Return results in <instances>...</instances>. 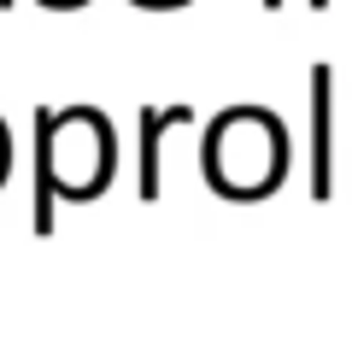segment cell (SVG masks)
<instances>
[{
  "label": "cell",
  "mask_w": 352,
  "mask_h": 346,
  "mask_svg": "<svg viewBox=\"0 0 352 346\" xmlns=\"http://www.w3.org/2000/svg\"><path fill=\"white\" fill-rule=\"evenodd\" d=\"M59 111L41 106L36 111V229L47 235L53 229V206H59L65 182H59Z\"/></svg>",
  "instance_id": "1"
},
{
  "label": "cell",
  "mask_w": 352,
  "mask_h": 346,
  "mask_svg": "<svg viewBox=\"0 0 352 346\" xmlns=\"http://www.w3.org/2000/svg\"><path fill=\"white\" fill-rule=\"evenodd\" d=\"M176 118H182V124H188V111L176 106V111H147V118H141V136H147V164H141V199H159V129L164 124H176Z\"/></svg>",
  "instance_id": "2"
}]
</instances>
